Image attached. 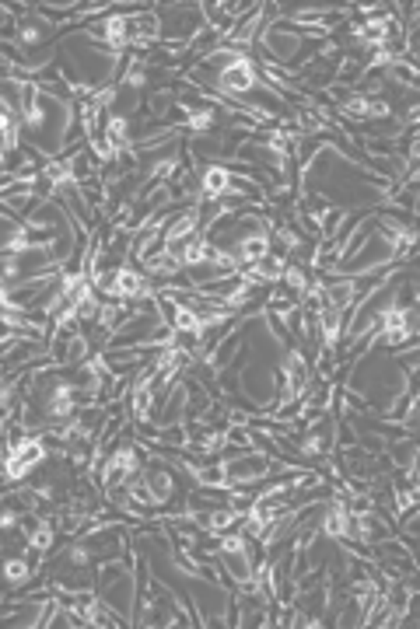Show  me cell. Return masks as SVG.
<instances>
[{
    "label": "cell",
    "instance_id": "6da1fadb",
    "mask_svg": "<svg viewBox=\"0 0 420 629\" xmlns=\"http://www.w3.org/2000/svg\"><path fill=\"white\" fill-rule=\"evenodd\" d=\"M43 458H46V444H43V441H36V437H25V441H18V444L11 448L4 472H8L11 479H25V476H29V472H32Z\"/></svg>",
    "mask_w": 420,
    "mask_h": 629
},
{
    "label": "cell",
    "instance_id": "7a4b0ae2",
    "mask_svg": "<svg viewBox=\"0 0 420 629\" xmlns=\"http://www.w3.org/2000/svg\"><path fill=\"white\" fill-rule=\"evenodd\" d=\"M413 336V326H410V311H403V308H389L385 314H382V340L385 343H403V340H410Z\"/></svg>",
    "mask_w": 420,
    "mask_h": 629
},
{
    "label": "cell",
    "instance_id": "3957f363",
    "mask_svg": "<svg viewBox=\"0 0 420 629\" xmlns=\"http://www.w3.org/2000/svg\"><path fill=\"white\" fill-rule=\"evenodd\" d=\"M105 283H109L105 290H109L116 301H126V297H140V294H144V280H140V276H137L130 266L116 269V273H112Z\"/></svg>",
    "mask_w": 420,
    "mask_h": 629
},
{
    "label": "cell",
    "instance_id": "277c9868",
    "mask_svg": "<svg viewBox=\"0 0 420 629\" xmlns=\"http://www.w3.org/2000/svg\"><path fill=\"white\" fill-rule=\"evenodd\" d=\"M221 84H225V88H232V91H253V84H256V70H253V63H249V60H239L235 67L221 70Z\"/></svg>",
    "mask_w": 420,
    "mask_h": 629
},
{
    "label": "cell",
    "instance_id": "5b68a950",
    "mask_svg": "<svg viewBox=\"0 0 420 629\" xmlns=\"http://www.w3.org/2000/svg\"><path fill=\"white\" fill-rule=\"evenodd\" d=\"M133 469H137V455H133L130 448H123V451H116L112 462L105 465V483H109V486H119Z\"/></svg>",
    "mask_w": 420,
    "mask_h": 629
},
{
    "label": "cell",
    "instance_id": "8992f818",
    "mask_svg": "<svg viewBox=\"0 0 420 629\" xmlns=\"http://www.w3.org/2000/svg\"><path fill=\"white\" fill-rule=\"evenodd\" d=\"M235 255H239V262L256 266L263 255H270V241H267V234H249V238H242V241H239V248H235Z\"/></svg>",
    "mask_w": 420,
    "mask_h": 629
},
{
    "label": "cell",
    "instance_id": "52a82bcc",
    "mask_svg": "<svg viewBox=\"0 0 420 629\" xmlns=\"http://www.w3.org/2000/svg\"><path fill=\"white\" fill-rule=\"evenodd\" d=\"M322 531H326L329 538H350V535H354V528H350V510H347L343 503H336V507L326 514Z\"/></svg>",
    "mask_w": 420,
    "mask_h": 629
},
{
    "label": "cell",
    "instance_id": "ba28073f",
    "mask_svg": "<svg viewBox=\"0 0 420 629\" xmlns=\"http://www.w3.org/2000/svg\"><path fill=\"white\" fill-rule=\"evenodd\" d=\"M361 43H368V46H375V50H382V46H389V36H392V22L389 18H371L361 32Z\"/></svg>",
    "mask_w": 420,
    "mask_h": 629
},
{
    "label": "cell",
    "instance_id": "9c48e42d",
    "mask_svg": "<svg viewBox=\"0 0 420 629\" xmlns=\"http://www.w3.org/2000/svg\"><path fill=\"white\" fill-rule=\"evenodd\" d=\"M228 189H232V175H228L225 168H207V175H203V196H207V199L225 196Z\"/></svg>",
    "mask_w": 420,
    "mask_h": 629
},
{
    "label": "cell",
    "instance_id": "30bf717a",
    "mask_svg": "<svg viewBox=\"0 0 420 629\" xmlns=\"http://www.w3.org/2000/svg\"><path fill=\"white\" fill-rule=\"evenodd\" d=\"M347 112L364 116V119H382V116H389V105H385V102H375V98H350V102H347Z\"/></svg>",
    "mask_w": 420,
    "mask_h": 629
},
{
    "label": "cell",
    "instance_id": "8fae6325",
    "mask_svg": "<svg viewBox=\"0 0 420 629\" xmlns=\"http://www.w3.org/2000/svg\"><path fill=\"white\" fill-rule=\"evenodd\" d=\"M102 39H105L112 50H123V46H126V39H130V36H126V18H123V15L109 18V22L102 25Z\"/></svg>",
    "mask_w": 420,
    "mask_h": 629
},
{
    "label": "cell",
    "instance_id": "7c38bea8",
    "mask_svg": "<svg viewBox=\"0 0 420 629\" xmlns=\"http://www.w3.org/2000/svg\"><path fill=\"white\" fill-rule=\"evenodd\" d=\"M193 231H196V213H186L165 231V238H168V245H182V241L193 238Z\"/></svg>",
    "mask_w": 420,
    "mask_h": 629
},
{
    "label": "cell",
    "instance_id": "4fadbf2b",
    "mask_svg": "<svg viewBox=\"0 0 420 629\" xmlns=\"http://www.w3.org/2000/svg\"><path fill=\"white\" fill-rule=\"evenodd\" d=\"M74 409V388L70 385H57L53 395H50V413L53 416H67Z\"/></svg>",
    "mask_w": 420,
    "mask_h": 629
},
{
    "label": "cell",
    "instance_id": "5bb4252c",
    "mask_svg": "<svg viewBox=\"0 0 420 629\" xmlns=\"http://www.w3.org/2000/svg\"><path fill=\"white\" fill-rule=\"evenodd\" d=\"M301 381H305V361H301V354H291L287 357V399L298 395Z\"/></svg>",
    "mask_w": 420,
    "mask_h": 629
},
{
    "label": "cell",
    "instance_id": "9a60e30c",
    "mask_svg": "<svg viewBox=\"0 0 420 629\" xmlns=\"http://www.w3.org/2000/svg\"><path fill=\"white\" fill-rule=\"evenodd\" d=\"M147 269H151V273H175V269H182V262H179V255H175V248H165V252H158V255H151V262H147Z\"/></svg>",
    "mask_w": 420,
    "mask_h": 629
},
{
    "label": "cell",
    "instance_id": "2e32d148",
    "mask_svg": "<svg viewBox=\"0 0 420 629\" xmlns=\"http://www.w3.org/2000/svg\"><path fill=\"white\" fill-rule=\"evenodd\" d=\"M29 570H32V566H29V559H22V556H11L4 566H0V573H4L11 584H22V580L29 577Z\"/></svg>",
    "mask_w": 420,
    "mask_h": 629
},
{
    "label": "cell",
    "instance_id": "e0dca14e",
    "mask_svg": "<svg viewBox=\"0 0 420 629\" xmlns=\"http://www.w3.org/2000/svg\"><path fill=\"white\" fill-rule=\"evenodd\" d=\"M322 336L329 347L340 340V311L336 308H322Z\"/></svg>",
    "mask_w": 420,
    "mask_h": 629
},
{
    "label": "cell",
    "instance_id": "ac0fdd59",
    "mask_svg": "<svg viewBox=\"0 0 420 629\" xmlns=\"http://www.w3.org/2000/svg\"><path fill=\"white\" fill-rule=\"evenodd\" d=\"M105 137H109V147H112V151H116V147H123V144H126V119L112 116V119H109V126H105Z\"/></svg>",
    "mask_w": 420,
    "mask_h": 629
},
{
    "label": "cell",
    "instance_id": "d6986e66",
    "mask_svg": "<svg viewBox=\"0 0 420 629\" xmlns=\"http://www.w3.org/2000/svg\"><path fill=\"white\" fill-rule=\"evenodd\" d=\"M29 545H32V549H39V552H46V549L53 545V528H50V524H39V528L32 531Z\"/></svg>",
    "mask_w": 420,
    "mask_h": 629
},
{
    "label": "cell",
    "instance_id": "ffe728a7",
    "mask_svg": "<svg viewBox=\"0 0 420 629\" xmlns=\"http://www.w3.org/2000/svg\"><path fill=\"white\" fill-rule=\"evenodd\" d=\"M189 126L200 130V133L210 130V126H214V112H210V109H189Z\"/></svg>",
    "mask_w": 420,
    "mask_h": 629
},
{
    "label": "cell",
    "instance_id": "44dd1931",
    "mask_svg": "<svg viewBox=\"0 0 420 629\" xmlns=\"http://www.w3.org/2000/svg\"><path fill=\"white\" fill-rule=\"evenodd\" d=\"M133 409H137V416L140 420H147V409H151V388L144 385V388H137V395H133Z\"/></svg>",
    "mask_w": 420,
    "mask_h": 629
},
{
    "label": "cell",
    "instance_id": "7402d4cb",
    "mask_svg": "<svg viewBox=\"0 0 420 629\" xmlns=\"http://www.w3.org/2000/svg\"><path fill=\"white\" fill-rule=\"evenodd\" d=\"M221 549H225V556H235V552H246V535H225V542H221Z\"/></svg>",
    "mask_w": 420,
    "mask_h": 629
},
{
    "label": "cell",
    "instance_id": "603a6c76",
    "mask_svg": "<svg viewBox=\"0 0 420 629\" xmlns=\"http://www.w3.org/2000/svg\"><path fill=\"white\" fill-rule=\"evenodd\" d=\"M235 517H239V510H218V514H214V521H210V528L221 531V528H228Z\"/></svg>",
    "mask_w": 420,
    "mask_h": 629
},
{
    "label": "cell",
    "instance_id": "cb8c5ba5",
    "mask_svg": "<svg viewBox=\"0 0 420 629\" xmlns=\"http://www.w3.org/2000/svg\"><path fill=\"white\" fill-rule=\"evenodd\" d=\"M284 273H287V283H291L294 290H301V287H305V276H301L298 269H284Z\"/></svg>",
    "mask_w": 420,
    "mask_h": 629
},
{
    "label": "cell",
    "instance_id": "d4e9b609",
    "mask_svg": "<svg viewBox=\"0 0 420 629\" xmlns=\"http://www.w3.org/2000/svg\"><path fill=\"white\" fill-rule=\"evenodd\" d=\"M175 172V161H161L158 168H154V175H172Z\"/></svg>",
    "mask_w": 420,
    "mask_h": 629
},
{
    "label": "cell",
    "instance_id": "484cf974",
    "mask_svg": "<svg viewBox=\"0 0 420 629\" xmlns=\"http://www.w3.org/2000/svg\"><path fill=\"white\" fill-rule=\"evenodd\" d=\"M396 503H399V510L413 507V493H399V497H396Z\"/></svg>",
    "mask_w": 420,
    "mask_h": 629
},
{
    "label": "cell",
    "instance_id": "4316f807",
    "mask_svg": "<svg viewBox=\"0 0 420 629\" xmlns=\"http://www.w3.org/2000/svg\"><path fill=\"white\" fill-rule=\"evenodd\" d=\"M4 112H11V109H8V105H4V102H0V116H4Z\"/></svg>",
    "mask_w": 420,
    "mask_h": 629
}]
</instances>
